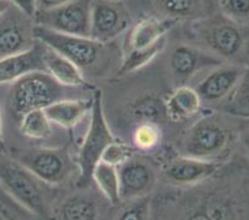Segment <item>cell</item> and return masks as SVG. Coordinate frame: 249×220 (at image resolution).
Listing matches in <instances>:
<instances>
[{
    "label": "cell",
    "mask_w": 249,
    "mask_h": 220,
    "mask_svg": "<svg viewBox=\"0 0 249 220\" xmlns=\"http://www.w3.org/2000/svg\"><path fill=\"white\" fill-rule=\"evenodd\" d=\"M180 198L185 220H249V166L222 163L207 180L181 188Z\"/></svg>",
    "instance_id": "cell-1"
},
{
    "label": "cell",
    "mask_w": 249,
    "mask_h": 220,
    "mask_svg": "<svg viewBox=\"0 0 249 220\" xmlns=\"http://www.w3.org/2000/svg\"><path fill=\"white\" fill-rule=\"evenodd\" d=\"M0 186L13 199L44 220L62 194L60 188L41 181L13 157L0 153Z\"/></svg>",
    "instance_id": "cell-2"
},
{
    "label": "cell",
    "mask_w": 249,
    "mask_h": 220,
    "mask_svg": "<svg viewBox=\"0 0 249 220\" xmlns=\"http://www.w3.org/2000/svg\"><path fill=\"white\" fill-rule=\"evenodd\" d=\"M34 36L36 41L71 61L82 73L101 76L112 67L114 51L108 47V42L56 33L40 25L34 27Z\"/></svg>",
    "instance_id": "cell-3"
},
{
    "label": "cell",
    "mask_w": 249,
    "mask_h": 220,
    "mask_svg": "<svg viewBox=\"0 0 249 220\" xmlns=\"http://www.w3.org/2000/svg\"><path fill=\"white\" fill-rule=\"evenodd\" d=\"M67 88L70 87L60 85L45 71L24 74L11 85L8 97L9 112L20 121L28 113L46 109L56 102L67 99Z\"/></svg>",
    "instance_id": "cell-4"
},
{
    "label": "cell",
    "mask_w": 249,
    "mask_h": 220,
    "mask_svg": "<svg viewBox=\"0 0 249 220\" xmlns=\"http://www.w3.org/2000/svg\"><path fill=\"white\" fill-rule=\"evenodd\" d=\"M106 115L103 112L102 93L97 90L93 95V103L90 109V122L87 135L81 145L78 160V182L77 187L85 188L92 183V174L96 166L101 162L104 150L114 142Z\"/></svg>",
    "instance_id": "cell-5"
},
{
    "label": "cell",
    "mask_w": 249,
    "mask_h": 220,
    "mask_svg": "<svg viewBox=\"0 0 249 220\" xmlns=\"http://www.w3.org/2000/svg\"><path fill=\"white\" fill-rule=\"evenodd\" d=\"M232 140V131L219 115L201 118L187 130L182 140V156L216 160Z\"/></svg>",
    "instance_id": "cell-6"
},
{
    "label": "cell",
    "mask_w": 249,
    "mask_h": 220,
    "mask_svg": "<svg viewBox=\"0 0 249 220\" xmlns=\"http://www.w3.org/2000/svg\"><path fill=\"white\" fill-rule=\"evenodd\" d=\"M11 157L40 180L55 187L66 183L78 172L77 162L67 149H17Z\"/></svg>",
    "instance_id": "cell-7"
},
{
    "label": "cell",
    "mask_w": 249,
    "mask_h": 220,
    "mask_svg": "<svg viewBox=\"0 0 249 220\" xmlns=\"http://www.w3.org/2000/svg\"><path fill=\"white\" fill-rule=\"evenodd\" d=\"M92 0H72L50 10H37L34 17L35 25L56 33L89 37Z\"/></svg>",
    "instance_id": "cell-8"
},
{
    "label": "cell",
    "mask_w": 249,
    "mask_h": 220,
    "mask_svg": "<svg viewBox=\"0 0 249 220\" xmlns=\"http://www.w3.org/2000/svg\"><path fill=\"white\" fill-rule=\"evenodd\" d=\"M117 169L122 202L150 197L155 190L159 169L149 157L132 155Z\"/></svg>",
    "instance_id": "cell-9"
},
{
    "label": "cell",
    "mask_w": 249,
    "mask_h": 220,
    "mask_svg": "<svg viewBox=\"0 0 249 220\" xmlns=\"http://www.w3.org/2000/svg\"><path fill=\"white\" fill-rule=\"evenodd\" d=\"M34 27V20L13 5L0 15V60L30 50L37 42Z\"/></svg>",
    "instance_id": "cell-10"
},
{
    "label": "cell",
    "mask_w": 249,
    "mask_h": 220,
    "mask_svg": "<svg viewBox=\"0 0 249 220\" xmlns=\"http://www.w3.org/2000/svg\"><path fill=\"white\" fill-rule=\"evenodd\" d=\"M200 36L210 52L219 58H234L243 50L246 40L241 26L227 17H216L200 26Z\"/></svg>",
    "instance_id": "cell-11"
},
{
    "label": "cell",
    "mask_w": 249,
    "mask_h": 220,
    "mask_svg": "<svg viewBox=\"0 0 249 220\" xmlns=\"http://www.w3.org/2000/svg\"><path fill=\"white\" fill-rule=\"evenodd\" d=\"M130 26V15L119 0H92L89 37L107 44Z\"/></svg>",
    "instance_id": "cell-12"
},
{
    "label": "cell",
    "mask_w": 249,
    "mask_h": 220,
    "mask_svg": "<svg viewBox=\"0 0 249 220\" xmlns=\"http://www.w3.org/2000/svg\"><path fill=\"white\" fill-rule=\"evenodd\" d=\"M89 187L61 196L52 210L51 220H104V201L107 199Z\"/></svg>",
    "instance_id": "cell-13"
},
{
    "label": "cell",
    "mask_w": 249,
    "mask_h": 220,
    "mask_svg": "<svg viewBox=\"0 0 249 220\" xmlns=\"http://www.w3.org/2000/svg\"><path fill=\"white\" fill-rule=\"evenodd\" d=\"M223 60L212 52L197 49L190 45L174 47L169 57V67L178 87L185 85L197 72L221 66Z\"/></svg>",
    "instance_id": "cell-14"
},
{
    "label": "cell",
    "mask_w": 249,
    "mask_h": 220,
    "mask_svg": "<svg viewBox=\"0 0 249 220\" xmlns=\"http://www.w3.org/2000/svg\"><path fill=\"white\" fill-rule=\"evenodd\" d=\"M222 163L216 160L178 156L171 158L162 169V177L171 187H189L211 177Z\"/></svg>",
    "instance_id": "cell-15"
},
{
    "label": "cell",
    "mask_w": 249,
    "mask_h": 220,
    "mask_svg": "<svg viewBox=\"0 0 249 220\" xmlns=\"http://www.w3.org/2000/svg\"><path fill=\"white\" fill-rule=\"evenodd\" d=\"M244 68L246 67L241 65L226 63L217 66L195 88L200 95L201 102L210 105L223 103L241 81Z\"/></svg>",
    "instance_id": "cell-16"
},
{
    "label": "cell",
    "mask_w": 249,
    "mask_h": 220,
    "mask_svg": "<svg viewBox=\"0 0 249 220\" xmlns=\"http://www.w3.org/2000/svg\"><path fill=\"white\" fill-rule=\"evenodd\" d=\"M45 45L36 42L30 50L0 60V85L14 83L24 74L35 71H45Z\"/></svg>",
    "instance_id": "cell-17"
},
{
    "label": "cell",
    "mask_w": 249,
    "mask_h": 220,
    "mask_svg": "<svg viewBox=\"0 0 249 220\" xmlns=\"http://www.w3.org/2000/svg\"><path fill=\"white\" fill-rule=\"evenodd\" d=\"M174 20L159 19V17H146L138 22L128 31L124 52L146 50L165 41V36L173 27Z\"/></svg>",
    "instance_id": "cell-18"
},
{
    "label": "cell",
    "mask_w": 249,
    "mask_h": 220,
    "mask_svg": "<svg viewBox=\"0 0 249 220\" xmlns=\"http://www.w3.org/2000/svg\"><path fill=\"white\" fill-rule=\"evenodd\" d=\"M44 62L46 72L65 87H80L86 85L85 77L76 65L50 47H45Z\"/></svg>",
    "instance_id": "cell-19"
},
{
    "label": "cell",
    "mask_w": 249,
    "mask_h": 220,
    "mask_svg": "<svg viewBox=\"0 0 249 220\" xmlns=\"http://www.w3.org/2000/svg\"><path fill=\"white\" fill-rule=\"evenodd\" d=\"M200 95L196 89L187 85H180L176 88L165 101L169 120L181 121L197 114L201 109Z\"/></svg>",
    "instance_id": "cell-20"
},
{
    "label": "cell",
    "mask_w": 249,
    "mask_h": 220,
    "mask_svg": "<svg viewBox=\"0 0 249 220\" xmlns=\"http://www.w3.org/2000/svg\"><path fill=\"white\" fill-rule=\"evenodd\" d=\"M92 101L87 99H62L44 109L50 121L62 128H73L86 113L92 109Z\"/></svg>",
    "instance_id": "cell-21"
},
{
    "label": "cell",
    "mask_w": 249,
    "mask_h": 220,
    "mask_svg": "<svg viewBox=\"0 0 249 220\" xmlns=\"http://www.w3.org/2000/svg\"><path fill=\"white\" fill-rule=\"evenodd\" d=\"M126 112L138 124L160 125L169 120L165 101L154 94L142 95L129 103Z\"/></svg>",
    "instance_id": "cell-22"
},
{
    "label": "cell",
    "mask_w": 249,
    "mask_h": 220,
    "mask_svg": "<svg viewBox=\"0 0 249 220\" xmlns=\"http://www.w3.org/2000/svg\"><path fill=\"white\" fill-rule=\"evenodd\" d=\"M92 181L96 183L99 193L112 205H119L122 203L117 167L101 161L94 169Z\"/></svg>",
    "instance_id": "cell-23"
},
{
    "label": "cell",
    "mask_w": 249,
    "mask_h": 220,
    "mask_svg": "<svg viewBox=\"0 0 249 220\" xmlns=\"http://www.w3.org/2000/svg\"><path fill=\"white\" fill-rule=\"evenodd\" d=\"M221 109L228 115L249 120V61L241 81L232 94L221 104Z\"/></svg>",
    "instance_id": "cell-24"
},
{
    "label": "cell",
    "mask_w": 249,
    "mask_h": 220,
    "mask_svg": "<svg viewBox=\"0 0 249 220\" xmlns=\"http://www.w3.org/2000/svg\"><path fill=\"white\" fill-rule=\"evenodd\" d=\"M20 130L26 137L34 140L46 139L51 134V121L44 109L34 110L22 117L19 121Z\"/></svg>",
    "instance_id": "cell-25"
},
{
    "label": "cell",
    "mask_w": 249,
    "mask_h": 220,
    "mask_svg": "<svg viewBox=\"0 0 249 220\" xmlns=\"http://www.w3.org/2000/svg\"><path fill=\"white\" fill-rule=\"evenodd\" d=\"M165 42L166 41H162L160 44L146 50L124 52L123 61H122L119 69H118V76H125V74L138 71V69L148 65L164 50Z\"/></svg>",
    "instance_id": "cell-26"
},
{
    "label": "cell",
    "mask_w": 249,
    "mask_h": 220,
    "mask_svg": "<svg viewBox=\"0 0 249 220\" xmlns=\"http://www.w3.org/2000/svg\"><path fill=\"white\" fill-rule=\"evenodd\" d=\"M151 197L122 202L112 220H150Z\"/></svg>",
    "instance_id": "cell-27"
},
{
    "label": "cell",
    "mask_w": 249,
    "mask_h": 220,
    "mask_svg": "<svg viewBox=\"0 0 249 220\" xmlns=\"http://www.w3.org/2000/svg\"><path fill=\"white\" fill-rule=\"evenodd\" d=\"M0 220H44L11 198L0 186Z\"/></svg>",
    "instance_id": "cell-28"
},
{
    "label": "cell",
    "mask_w": 249,
    "mask_h": 220,
    "mask_svg": "<svg viewBox=\"0 0 249 220\" xmlns=\"http://www.w3.org/2000/svg\"><path fill=\"white\" fill-rule=\"evenodd\" d=\"M159 8L169 19H187L197 13L200 0H159Z\"/></svg>",
    "instance_id": "cell-29"
},
{
    "label": "cell",
    "mask_w": 249,
    "mask_h": 220,
    "mask_svg": "<svg viewBox=\"0 0 249 220\" xmlns=\"http://www.w3.org/2000/svg\"><path fill=\"white\" fill-rule=\"evenodd\" d=\"M161 133L159 125L155 124H138L133 134V142L135 147L142 151H149L159 146Z\"/></svg>",
    "instance_id": "cell-30"
},
{
    "label": "cell",
    "mask_w": 249,
    "mask_h": 220,
    "mask_svg": "<svg viewBox=\"0 0 249 220\" xmlns=\"http://www.w3.org/2000/svg\"><path fill=\"white\" fill-rule=\"evenodd\" d=\"M225 17L235 24L249 22V0H221Z\"/></svg>",
    "instance_id": "cell-31"
},
{
    "label": "cell",
    "mask_w": 249,
    "mask_h": 220,
    "mask_svg": "<svg viewBox=\"0 0 249 220\" xmlns=\"http://www.w3.org/2000/svg\"><path fill=\"white\" fill-rule=\"evenodd\" d=\"M132 155L133 152L130 147L114 141L112 142L107 149L104 150L101 161H103V162L106 163H109L112 166L118 167L119 165H122L124 161L128 160Z\"/></svg>",
    "instance_id": "cell-32"
},
{
    "label": "cell",
    "mask_w": 249,
    "mask_h": 220,
    "mask_svg": "<svg viewBox=\"0 0 249 220\" xmlns=\"http://www.w3.org/2000/svg\"><path fill=\"white\" fill-rule=\"evenodd\" d=\"M10 4L15 8L19 9L20 11L28 15L29 17L34 20V17H35L36 11H37V3L36 0H9Z\"/></svg>",
    "instance_id": "cell-33"
},
{
    "label": "cell",
    "mask_w": 249,
    "mask_h": 220,
    "mask_svg": "<svg viewBox=\"0 0 249 220\" xmlns=\"http://www.w3.org/2000/svg\"><path fill=\"white\" fill-rule=\"evenodd\" d=\"M70 1H72V0H36L37 10H50V9H55L61 5H65Z\"/></svg>",
    "instance_id": "cell-34"
},
{
    "label": "cell",
    "mask_w": 249,
    "mask_h": 220,
    "mask_svg": "<svg viewBox=\"0 0 249 220\" xmlns=\"http://www.w3.org/2000/svg\"><path fill=\"white\" fill-rule=\"evenodd\" d=\"M239 139H241L242 145L244 146V149L249 152V124L244 128L241 129V133H239Z\"/></svg>",
    "instance_id": "cell-35"
},
{
    "label": "cell",
    "mask_w": 249,
    "mask_h": 220,
    "mask_svg": "<svg viewBox=\"0 0 249 220\" xmlns=\"http://www.w3.org/2000/svg\"><path fill=\"white\" fill-rule=\"evenodd\" d=\"M10 6L11 4L9 0H0V15H3Z\"/></svg>",
    "instance_id": "cell-36"
},
{
    "label": "cell",
    "mask_w": 249,
    "mask_h": 220,
    "mask_svg": "<svg viewBox=\"0 0 249 220\" xmlns=\"http://www.w3.org/2000/svg\"><path fill=\"white\" fill-rule=\"evenodd\" d=\"M3 147V121H1V112H0V149Z\"/></svg>",
    "instance_id": "cell-37"
}]
</instances>
